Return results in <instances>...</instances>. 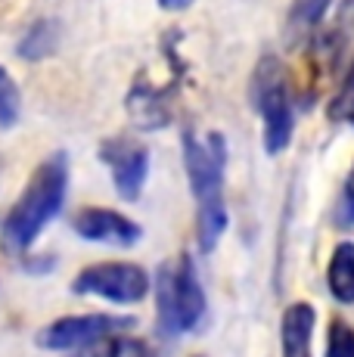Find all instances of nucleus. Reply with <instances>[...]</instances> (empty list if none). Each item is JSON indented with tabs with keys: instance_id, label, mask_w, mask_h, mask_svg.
Segmentation results:
<instances>
[{
	"instance_id": "nucleus-2",
	"label": "nucleus",
	"mask_w": 354,
	"mask_h": 357,
	"mask_svg": "<svg viewBox=\"0 0 354 357\" xmlns=\"http://www.w3.org/2000/svg\"><path fill=\"white\" fill-rule=\"evenodd\" d=\"M183 162H187V177L193 196L199 202V218H196V233H199L202 252H212L227 227V208H224L221 187H224V162H227V146L221 134L183 137Z\"/></svg>"
},
{
	"instance_id": "nucleus-15",
	"label": "nucleus",
	"mask_w": 354,
	"mask_h": 357,
	"mask_svg": "<svg viewBox=\"0 0 354 357\" xmlns=\"http://www.w3.org/2000/svg\"><path fill=\"white\" fill-rule=\"evenodd\" d=\"M326 6H330V0H295V6H292V19L302 22V25H311L323 16Z\"/></svg>"
},
{
	"instance_id": "nucleus-11",
	"label": "nucleus",
	"mask_w": 354,
	"mask_h": 357,
	"mask_svg": "<svg viewBox=\"0 0 354 357\" xmlns=\"http://www.w3.org/2000/svg\"><path fill=\"white\" fill-rule=\"evenodd\" d=\"M78 357H155L153 348L140 339H131V335H109V339L97 342V345L84 348Z\"/></svg>"
},
{
	"instance_id": "nucleus-6",
	"label": "nucleus",
	"mask_w": 354,
	"mask_h": 357,
	"mask_svg": "<svg viewBox=\"0 0 354 357\" xmlns=\"http://www.w3.org/2000/svg\"><path fill=\"white\" fill-rule=\"evenodd\" d=\"M131 317H115V314H78V317L53 320L38 333V345L47 351H72V348H91L97 342L118 335L131 329Z\"/></svg>"
},
{
	"instance_id": "nucleus-17",
	"label": "nucleus",
	"mask_w": 354,
	"mask_h": 357,
	"mask_svg": "<svg viewBox=\"0 0 354 357\" xmlns=\"http://www.w3.org/2000/svg\"><path fill=\"white\" fill-rule=\"evenodd\" d=\"M345 199H348V211L354 215V174H351V181H348V190H345Z\"/></svg>"
},
{
	"instance_id": "nucleus-5",
	"label": "nucleus",
	"mask_w": 354,
	"mask_h": 357,
	"mask_svg": "<svg viewBox=\"0 0 354 357\" xmlns=\"http://www.w3.org/2000/svg\"><path fill=\"white\" fill-rule=\"evenodd\" d=\"M72 292L97 295L112 305H137L149 292V273L140 264H128V261H103V264L84 267L75 277Z\"/></svg>"
},
{
	"instance_id": "nucleus-12",
	"label": "nucleus",
	"mask_w": 354,
	"mask_h": 357,
	"mask_svg": "<svg viewBox=\"0 0 354 357\" xmlns=\"http://www.w3.org/2000/svg\"><path fill=\"white\" fill-rule=\"evenodd\" d=\"M19 112H22L19 87H16V81L10 78V72H6V68H0V125H3V128L16 125Z\"/></svg>"
},
{
	"instance_id": "nucleus-16",
	"label": "nucleus",
	"mask_w": 354,
	"mask_h": 357,
	"mask_svg": "<svg viewBox=\"0 0 354 357\" xmlns=\"http://www.w3.org/2000/svg\"><path fill=\"white\" fill-rule=\"evenodd\" d=\"M159 3L165 6V10H183V6H190L193 0H159Z\"/></svg>"
},
{
	"instance_id": "nucleus-1",
	"label": "nucleus",
	"mask_w": 354,
	"mask_h": 357,
	"mask_svg": "<svg viewBox=\"0 0 354 357\" xmlns=\"http://www.w3.org/2000/svg\"><path fill=\"white\" fill-rule=\"evenodd\" d=\"M66 183H69V165H66L63 153L50 155V159H44L38 165L29 187L16 199V205L10 208V215L3 221V230H0L6 252L31 249V243L40 236V230L63 208Z\"/></svg>"
},
{
	"instance_id": "nucleus-9",
	"label": "nucleus",
	"mask_w": 354,
	"mask_h": 357,
	"mask_svg": "<svg viewBox=\"0 0 354 357\" xmlns=\"http://www.w3.org/2000/svg\"><path fill=\"white\" fill-rule=\"evenodd\" d=\"M311 333H314V311L311 305H292L283 314V357H311Z\"/></svg>"
},
{
	"instance_id": "nucleus-3",
	"label": "nucleus",
	"mask_w": 354,
	"mask_h": 357,
	"mask_svg": "<svg viewBox=\"0 0 354 357\" xmlns=\"http://www.w3.org/2000/svg\"><path fill=\"white\" fill-rule=\"evenodd\" d=\"M155 307H159L162 335H180L199 326L206 314V292L187 255L162 264L159 283H155Z\"/></svg>"
},
{
	"instance_id": "nucleus-8",
	"label": "nucleus",
	"mask_w": 354,
	"mask_h": 357,
	"mask_svg": "<svg viewBox=\"0 0 354 357\" xmlns=\"http://www.w3.org/2000/svg\"><path fill=\"white\" fill-rule=\"evenodd\" d=\"M72 227L87 243H106V245H137L143 230L131 218L118 215L112 208H81L72 218Z\"/></svg>"
},
{
	"instance_id": "nucleus-14",
	"label": "nucleus",
	"mask_w": 354,
	"mask_h": 357,
	"mask_svg": "<svg viewBox=\"0 0 354 357\" xmlns=\"http://www.w3.org/2000/svg\"><path fill=\"white\" fill-rule=\"evenodd\" d=\"M326 357H354V329L345 320H332L330 324Z\"/></svg>"
},
{
	"instance_id": "nucleus-7",
	"label": "nucleus",
	"mask_w": 354,
	"mask_h": 357,
	"mask_svg": "<svg viewBox=\"0 0 354 357\" xmlns=\"http://www.w3.org/2000/svg\"><path fill=\"white\" fill-rule=\"evenodd\" d=\"M103 162L112 171V183L118 190L121 199L134 202L143 190V181H146V171H149V153L146 146L140 143H125V140H109L100 149Z\"/></svg>"
},
{
	"instance_id": "nucleus-10",
	"label": "nucleus",
	"mask_w": 354,
	"mask_h": 357,
	"mask_svg": "<svg viewBox=\"0 0 354 357\" xmlns=\"http://www.w3.org/2000/svg\"><path fill=\"white\" fill-rule=\"evenodd\" d=\"M330 292L336 295L339 301L351 305L354 301V245L351 243H342L330 258Z\"/></svg>"
},
{
	"instance_id": "nucleus-4",
	"label": "nucleus",
	"mask_w": 354,
	"mask_h": 357,
	"mask_svg": "<svg viewBox=\"0 0 354 357\" xmlns=\"http://www.w3.org/2000/svg\"><path fill=\"white\" fill-rule=\"evenodd\" d=\"M252 91H255V106L264 119V146L268 153H280L292 137V109L283 68L274 56L261 59L255 78H252Z\"/></svg>"
},
{
	"instance_id": "nucleus-13",
	"label": "nucleus",
	"mask_w": 354,
	"mask_h": 357,
	"mask_svg": "<svg viewBox=\"0 0 354 357\" xmlns=\"http://www.w3.org/2000/svg\"><path fill=\"white\" fill-rule=\"evenodd\" d=\"M330 119L348 121V125H354V66L348 68V75H345L342 87H339V93H336V97H332V102H330Z\"/></svg>"
}]
</instances>
